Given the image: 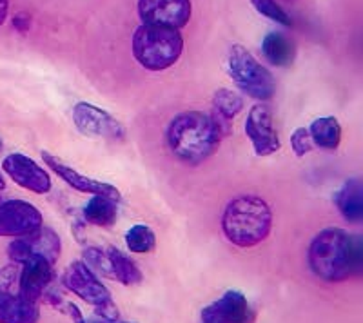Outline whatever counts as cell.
Segmentation results:
<instances>
[{
  "label": "cell",
  "mask_w": 363,
  "mask_h": 323,
  "mask_svg": "<svg viewBox=\"0 0 363 323\" xmlns=\"http://www.w3.org/2000/svg\"><path fill=\"white\" fill-rule=\"evenodd\" d=\"M167 145L178 160L186 164H200L218 149L220 137L209 113L186 111L169 122Z\"/></svg>",
  "instance_id": "3957f363"
},
{
  "label": "cell",
  "mask_w": 363,
  "mask_h": 323,
  "mask_svg": "<svg viewBox=\"0 0 363 323\" xmlns=\"http://www.w3.org/2000/svg\"><path fill=\"white\" fill-rule=\"evenodd\" d=\"M340 215L349 224H359L363 220V183L359 178L347 180L335 195Z\"/></svg>",
  "instance_id": "ac0fdd59"
},
{
  "label": "cell",
  "mask_w": 363,
  "mask_h": 323,
  "mask_svg": "<svg viewBox=\"0 0 363 323\" xmlns=\"http://www.w3.org/2000/svg\"><path fill=\"white\" fill-rule=\"evenodd\" d=\"M40 309L15 293H0V323H38Z\"/></svg>",
  "instance_id": "e0dca14e"
},
{
  "label": "cell",
  "mask_w": 363,
  "mask_h": 323,
  "mask_svg": "<svg viewBox=\"0 0 363 323\" xmlns=\"http://www.w3.org/2000/svg\"><path fill=\"white\" fill-rule=\"evenodd\" d=\"M133 55L149 71H164L178 62L184 51V38L178 29L142 24L133 35Z\"/></svg>",
  "instance_id": "277c9868"
},
{
  "label": "cell",
  "mask_w": 363,
  "mask_h": 323,
  "mask_svg": "<svg viewBox=\"0 0 363 323\" xmlns=\"http://www.w3.org/2000/svg\"><path fill=\"white\" fill-rule=\"evenodd\" d=\"M291 147H293L294 154L298 158H303L306 154H309L313 151V140H311L309 129L307 128H298L296 131L291 137Z\"/></svg>",
  "instance_id": "d4e9b609"
},
{
  "label": "cell",
  "mask_w": 363,
  "mask_h": 323,
  "mask_svg": "<svg viewBox=\"0 0 363 323\" xmlns=\"http://www.w3.org/2000/svg\"><path fill=\"white\" fill-rule=\"evenodd\" d=\"M93 323H111V322H104V319H99V322H93Z\"/></svg>",
  "instance_id": "1f68e13d"
},
{
  "label": "cell",
  "mask_w": 363,
  "mask_h": 323,
  "mask_svg": "<svg viewBox=\"0 0 363 323\" xmlns=\"http://www.w3.org/2000/svg\"><path fill=\"white\" fill-rule=\"evenodd\" d=\"M6 189V180L4 176H2V173H0V191H4Z\"/></svg>",
  "instance_id": "f546056e"
},
{
  "label": "cell",
  "mask_w": 363,
  "mask_h": 323,
  "mask_svg": "<svg viewBox=\"0 0 363 323\" xmlns=\"http://www.w3.org/2000/svg\"><path fill=\"white\" fill-rule=\"evenodd\" d=\"M251 4L256 11L260 13V15H264V17H267L269 21L278 22V24L285 26V28L293 26V21H291V17L287 15V11L278 4L277 0H251Z\"/></svg>",
  "instance_id": "cb8c5ba5"
},
{
  "label": "cell",
  "mask_w": 363,
  "mask_h": 323,
  "mask_svg": "<svg viewBox=\"0 0 363 323\" xmlns=\"http://www.w3.org/2000/svg\"><path fill=\"white\" fill-rule=\"evenodd\" d=\"M40 157L42 162L45 164V167L53 171L58 178L62 180V182H66L71 189L79 191V193H86V195L91 196H108V198L116 200V202H122L120 191L116 189L115 186H111V183L100 182V180L86 176V174L73 169L71 166H67L66 162H62L60 158L55 157V154L48 153V151H42Z\"/></svg>",
  "instance_id": "8fae6325"
},
{
  "label": "cell",
  "mask_w": 363,
  "mask_h": 323,
  "mask_svg": "<svg viewBox=\"0 0 363 323\" xmlns=\"http://www.w3.org/2000/svg\"><path fill=\"white\" fill-rule=\"evenodd\" d=\"M245 135L251 140L256 157H271L281 149L280 137L272 122V113L269 106H252L245 120Z\"/></svg>",
  "instance_id": "30bf717a"
},
{
  "label": "cell",
  "mask_w": 363,
  "mask_h": 323,
  "mask_svg": "<svg viewBox=\"0 0 363 323\" xmlns=\"http://www.w3.org/2000/svg\"><path fill=\"white\" fill-rule=\"evenodd\" d=\"M44 225L42 212L26 200H6L0 203V237L22 238Z\"/></svg>",
  "instance_id": "ba28073f"
},
{
  "label": "cell",
  "mask_w": 363,
  "mask_h": 323,
  "mask_svg": "<svg viewBox=\"0 0 363 323\" xmlns=\"http://www.w3.org/2000/svg\"><path fill=\"white\" fill-rule=\"evenodd\" d=\"M200 319L202 323H252L255 312L244 293L227 290L218 300L203 307Z\"/></svg>",
  "instance_id": "5bb4252c"
},
{
  "label": "cell",
  "mask_w": 363,
  "mask_h": 323,
  "mask_svg": "<svg viewBox=\"0 0 363 323\" xmlns=\"http://www.w3.org/2000/svg\"><path fill=\"white\" fill-rule=\"evenodd\" d=\"M106 258H108V278L125 287L136 285V283L142 282V271L118 247L106 249Z\"/></svg>",
  "instance_id": "d6986e66"
},
{
  "label": "cell",
  "mask_w": 363,
  "mask_h": 323,
  "mask_svg": "<svg viewBox=\"0 0 363 323\" xmlns=\"http://www.w3.org/2000/svg\"><path fill=\"white\" fill-rule=\"evenodd\" d=\"M262 53L272 66L285 67L293 64L296 50H294V42L287 35L281 31H271L262 42Z\"/></svg>",
  "instance_id": "ffe728a7"
},
{
  "label": "cell",
  "mask_w": 363,
  "mask_h": 323,
  "mask_svg": "<svg viewBox=\"0 0 363 323\" xmlns=\"http://www.w3.org/2000/svg\"><path fill=\"white\" fill-rule=\"evenodd\" d=\"M125 245L131 253L147 254L157 247V237H155L153 229L147 225H133L125 232Z\"/></svg>",
  "instance_id": "603a6c76"
},
{
  "label": "cell",
  "mask_w": 363,
  "mask_h": 323,
  "mask_svg": "<svg viewBox=\"0 0 363 323\" xmlns=\"http://www.w3.org/2000/svg\"><path fill=\"white\" fill-rule=\"evenodd\" d=\"M118 203L120 202L108 196H91L89 202L82 209L84 220L96 227H109L115 224L118 216Z\"/></svg>",
  "instance_id": "7402d4cb"
},
{
  "label": "cell",
  "mask_w": 363,
  "mask_h": 323,
  "mask_svg": "<svg viewBox=\"0 0 363 323\" xmlns=\"http://www.w3.org/2000/svg\"><path fill=\"white\" fill-rule=\"evenodd\" d=\"M307 261L314 276L323 282H345L363 269L362 238L342 227L323 229L311 240Z\"/></svg>",
  "instance_id": "6da1fadb"
},
{
  "label": "cell",
  "mask_w": 363,
  "mask_h": 323,
  "mask_svg": "<svg viewBox=\"0 0 363 323\" xmlns=\"http://www.w3.org/2000/svg\"><path fill=\"white\" fill-rule=\"evenodd\" d=\"M62 283L82 302L95 307L96 314L102 316L104 322H120L118 309H116L115 300L111 298V293L86 261H73L64 273Z\"/></svg>",
  "instance_id": "8992f818"
},
{
  "label": "cell",
  "mask_w": 363,
  "mask_h": 323,
  "mask_svg": "<svg viewBox=\"0 0 363 323\" xmlns=\"http://www.w3.org/2000/svg\"><path fill=\"white\" fill-rule=\"evenodd\" d=\"M18 274L21 269L17 264L0 267V293H11V287L18 282Z\"/></svg>",
  "instance_id": "484cf974"
},
{
  "label": "cell",
  "mask_w": 363,
  "mask_h": 323,
  "mask_svg": "<svg viewBox=\"0 0 363 323\" xmlns=\"http://www.w3.org/2000/svg\"><path fill=\"white\" fill-rule=\"evenodd\" d=\"M4 149V142H2V138H0V151Z\"/></svg>",
  "instance_id": "4dcf8cb0"
},
{
  "label": "cell",
  "mask_w": 363,
  "mask_h": 323,
  "mask_svg": "<svg viewBox=\"0 0 363 323\" xmlns=\"http://www.w3.org/2000/svg\"><path fill=\"white\" fill-rule=\"evenodd\" d=\"M272 229V211L264 198L242 195L225 205L222 231L233 245L251 249L265 242Z\"/></svg>",
  "instance_id": "7a4b0ae2"
},
{
  "label": "cell",
  "mask_w": 363,
  "mask_h": 323,
  "mask_svg": "<svg viewBox=\"0 0 363 323\" xmlns=\"http://www.w3.org/2000/svg\"><path fill=\"white\" fill-rule=\"evenodd\" d=\"M73 122L80 133L89 138L122 140L125 137L124 125L108 111L87 102H79L73 108Z\"/></svg>",
  "instance_id": "9c48e42d"
},
{
  "label": "cell",
  "mask_w": 363,
  "mask_h": 323,
  "mask_svg": "<svg viewBox=\"0 0 363 323\" xmlns=\"http://www.w3.org/2000/svg\"><path fill=\"white\" fill-rule=\"evenodd\" d=\"M242 109H244V100L238 93L231 91V89L222 87L213 95V109H211L209 116L215 124L220 140L231 135L233 120L240 115Z\"/></svg>",
  "instance_id": "2e32d148"
},
{
  "label": "cell",
  "mask_w": 363,
  "mask_h": 323,
  "mask_svg": "<svg viewBox=\"0 0 363 323\" xmlns=\"http://www.w3.org/2000/svg\"><path fill=\"white\" fill-rule=\"evenodd\" d=\"M8 256L17 266H22L31 258H45L55 266L60 258V238L57 232L42 225L28 237L15 238L8 247Z\"/></svg>",
  "instance_id": "52a82bcc"
},
{
  "label": "cell",
  "mask_w": 363,
  "mask_h": 323,
  "mask_svg": "<svg viewBox=\"0 0 363 323\" xmlns=\"http://www.w3.org/2000/svg\"><path fill=\"white\" fill-rule=\"evenodd\" d=\"M9 11V0H0V26L4 24L6 18H8Z\"/></svg>",
  "instance_id": "f1b7e54d"
},
{
  "label": "cell",
  "mask_w": 363,
  "mask_h": 323,
  "mask_svg": "<svg viewBox=\"0 0 363 323\" xmlns=\"http://www.w3.org/2000/svg\"><path fill=\"white\" fill-rule=\"evenodd\" d=\"M227 73L236 84L240 91L260 102H267L277 93V82L274 76L262 66L240 44H233L229 55H227Z\"/></svg>",
  "instance_id": "5b68a950"
},
{
  "label": "cell",
  "mask_w": 363,
  "mask_h": 323,
  "mask_svg": "<svg viewBox=\"0 0 363 323\" xmlns=\"http://www.w3.org/2000/svg\"><path fill=\"white\" fill-rule=\"evenodd\" d=\"M64 312H66V314L69 316L71 319H73V323H89L86 319V316L82 314V311H80L79 307L74 305V303L66 302V307H64Z\"/></svg>",
  "instance_id": "4316f807"
},
{
  "label": "cell",
  "mask_w": 363,
  "mask_h": 323,
  "mask_svg": "<svg viewBox=\"0 0 363 323\" xmlns=\"http://www.w3.org/2000/svg\"><path fill=\"white\" fill-rule=\"evenodd\" d=\"M53 278V264H50L45 258H31L21 266L18 295L37 303L50 290Z\"/></svg>",
  "instance_id": "9a60e30c"
},
{
  "label": "cell",
  "mask_w": 363,
  "mask_h": 323,
  "mask_svg": "<svg viewBox=\"0 0 363 323\" xmlns=\"http://www.w3.org/2000/svg\"><path fill=\"white\" fill-rule=\"evenodd\" d=\"M307 129H309L313 145L325 151L338 149L342 142V125L335 116H320Z\"/></svg>",
  "instance_id": "44dd1931"
},
{
  "label": "cell",
  "mask_w": 363,
  "mask_h": 323,
  "mask_svg": "<svg viewBox=\"0 0 363 323\" xmlns=\"http://www.w3.org/2000/svg\"><path fill=\"white\" fill-rule=\"evenodd\" d=\"M191 11V0H138L142 24L164 26L180 31L189 22Z\"/></svg>",
  "instance_id": "7c38bea8"
},
{
  "label": "cell",
  "mask_w": 363,
  "mask_h": 323,
  "mask_svg": "<svg viewBox=\"0 0 363 323\" xmlns=\"http://www.w3.org/2000/svg\"><path fill=\"white\" fill-rule=\"evenodd\" d=\"M13 26H15L17 31L26 33L29 29V26H31V18H29V15H26V13H18V15H15V18H13Z\"/></svg>",
  "instance_id": "83f0119b"
},
{
  "label": "cell",
  "mask_w": 363,
  "mask_h": 323,
  "mask_svg": "<svg viewBox=\"0 0 363 323\" xmlns=\"http://www.w3.org/2000/svg\"><path fill=\"white\" fill-rule=\"evenodd\" d=\"M2 169L17 186L35 195H45L51 191V176L33 158L22 153H11L2 162Z\"/></svg>",
  "instance_id": "4fadbf2b"
}]
</instances>
